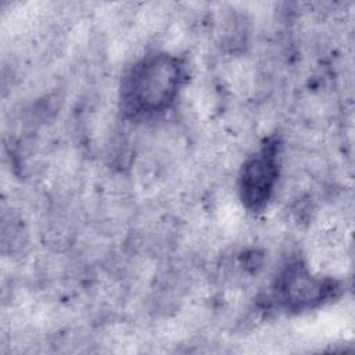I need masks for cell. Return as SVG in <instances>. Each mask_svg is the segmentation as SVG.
Here are the masks:
<instances>
[{
	"instance_id": "2",
	"label": "cell",
	"mask_w": 355,
	"mask_h": 355,
	"mask_svg": "<svg viewBox=\"0 0 355 355\" xmlns=\"http://www.w3.org/2000/svg\"><path fill=\"white\" fill-rule=\"evenodd\" d=\"M280 175V147L276 139H268L251 154L239 176V193L244 207L258 212L268 207Z\"/></svg>"
},
{
	"instance_id": "3",
	"label": "cell",
	"mask_w": 355,
	"mask_h": 355,
	"mask_svg": "<svg viewBox=\"0 0 355 355\" xmlns=\"http://www.w3.org/2000/svg\"><path fill=\"white\" fill-rule=\"evenodd\" d=\"M340 291L336 280L313 276L300 262L290 263L276 279L273 295L276 302L287 311H305L315 308Z\"/></svg>"
},
{
	"instance_id": "1",
	"label": "cell",
	"mask_w": 355,
	"mask_h": 355,
	"mask_svg": "<svg viewBox=\"0 0 355 355\" xmlns=\"http://www.w3.org/2000/svg\"><path fill=\"white\" fill-rule=\"evenodd\" d=\"M184 78L179 57L169 53H151L130 67L122 79L121 103L130 118H151L169 110Z\"/></svg>"
}]
</instances>
